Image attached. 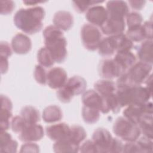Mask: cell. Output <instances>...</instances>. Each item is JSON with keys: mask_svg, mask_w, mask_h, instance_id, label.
<instances>
[{"mask_svg": "<svg viewBox=\"0 0 153 153\" xmlns=\"http://www.w3.org/2000/svg\"><path fill=\"white\" fill-rule=\"evenodd\" d=\"M125 19L108 17L106 22L100 27L102 33L107 36L123 33L126 29Z\"/></svg>", "mask_w": 153, "mask_h": 153, "instance_id": "cell-14", "label": "cell"}, {"mask_svg": "<svg viewBox=\"0 0 153 153\" xmlns=\"http://www.w3.org/2000/svg\"><path fill=\"white\" fill-rule=\"evenodd\" d=\"M141 152H151L152 151V139L148 138L145 136L139 137L136 140Z\"/></svg>", "mask_w": 153, "mask_h": 153, "instance_id": "cell-39", "label": "cell"}, {"mask_svg": "<svg viewBox=\"0 0 153 153\" xmlns=\"http://www.w3.org/2000/svg\"><path fill=\"white\" fill-rule=\"evenodd\" d=\"M125 20L128 29H130L140 26L143 22V17L136 11H131L127 14Z\"/></svg>", "mask_w": 153, "mask_h": 153, "instance_id": "cell-35", "label": "cell"}, {"mask_svg": "<svg viewBox=\"0 0 153 153\" xmlns=\"http://www.w3.org/2000/svg\"><path fill=\"white\" fill-rule=\"evenodd\" d=\"M152 65L136 62L126 72L120 76L117 81V87L142 85L144 84L148 77L152 74Z\"/></svg>", "mask_w": 153, "mask_h": 153, "instance_id": "cell-3", "label": "cell"}, {"mask_svg": "<svg viewBox=\"0 0 153 153\" xmlns=\"http://www.w3.org/2000/svg\"><path fill=\"white\" fill-rule=\"evenodd\" d=\"M45 14L44 8L41 6L21 8L15 13L14 23L23 32L29 35L35 34L42 28Z\"/></svg>", "mask_w": 153, "mask_h": 153, "instance_id": "cell-1", "label": "cell"}, {"mask_svg": "<svg viewBox=\"0 0 153 153\" xmlns=\"http://www.w3.org/2000/svg\"><path fill=\"white\" fill-rule=\"evenodd\" d=\"M0 62H1V74H4L6 73L8 69V60L7 58L0 57Z\"/></svg>", "mask_w": 153, "mask_h": 153, "instance_id": "cell-48", "label": "cell"}, {"mask_svg": "<svg viewBox=\"0 0 153 153\" xmlns=\"http://www.w3.org/2000/svg\"><path fill=\"white\" fill-rule=\"evenodd\" d=\"M115 93L121 108L131 104L146 103L152 97V93L142 85L117 88Z\"/></svg>", "mask_w": 153, "mask_h": 153, "instance_id": "cell-4", "label": "cell"}, {"mask_svg": "<svg viewBox=\"0 0 153 153\" xmlns=\"http://www.w3.org/2000/svg\"><path fill=\"white\" fill-rule=\"evenodd\" d=\"M114 59L120 65L125 72L136 62V57L131 50L117 52Z\"/></svg>", "mask_w": 153, "mask_h": 153, "instance_id": "cell-24", "label": "cell"}, {"mask_svg": "<svg viewBox=\"0 0 153 153\" xmlns=\"http://www.w3.org/2000/svg\"><path fill=\"white\" fill-rule=\"evenodd\" d=\"M125 153H135V152H141V150L136 142V141L133 142H126L124 144L123 152Z\"/></svg>", "mask_w": 153, "mask_h": 153, "instance_id": "cell-44", "label": "cell"}, {"mask_svg": "<svg viewBox=\"0 0 153 153\" xmlns=\"http://www.w3.org/2000/svg\"><path fill=\"white\" fill-rule=\"evenodd\" d=\"M79 152L82 153H96L98 152L97 148L92 140H87L79 146Z\"/></svg>", "mask_w": 153, "mask_h": 153, "instance_id": "cell-40", "label": "cell"}, {"mask_svg": "<svg viewBox=\"0 0 153 153\" xmlns=\"http://www.w3.org/2000/svg\"><path fill=\"white\" fill-rule=\"evenodd\" d=\"M55 26L62 31L69 30L74 23V17L72 14L66 11H59L56 12L53 19Z\"/></svg>", "mask_w": 153, "mask_h": 153, "instance_id": "cell-20", "label": "cell"}, {"mask_svg": "<svg viewBox=\"0 0 153 153\" xmlns=\"http://www.w3.org/2000/svg\"><path fill=\"white\" fill-rule=\"evenodd\" d=\"M82 103L84 106L96 109L105 114L104 99L94 90H88L83 93Z\"/></svg>", "mask_w": 153, "mask_h": 153, "instance_id": "cell-15", "label": "cell"}, {"mask_svg": "<svg viewBox=\"0 0 153 153\" xmlns=\"http://www.w3.org/2000/svg\"><path fill=\"white\" fill-rule=\"evenodd\" d=\"M108 17L126 19L129 13V8L126 2L124 1H109L106 5Z\"/></svg>", "mask_w": 153, "mask_h": 153, "instance_id": "cell-18", "label": "cell"}, {"mask_svg": "<svg viewBox=\"0 0 153 153\" xmlns=\"http://www.w3.org/2000/svg\"><path fill=\"white\" fill-rule=\"evenodd\" d=\"M56 94L59 100L63 103H69L73 98V96L66 89L64 85L57 90Z\"/></svg>", "mask_w": 153, "mask_h": 153, "instance_id": "cell-41", "label": "cell"}, {"mask_svg": "<svg viewBox=\"0 0 153 153\" xmlns=\"http://www.w3.org/2000/svg\"><path fill=\"white\" fill-rule=\"evenodd\" d=\"M37 60L39 62V65L47 68L52 67L55 63L50 51L45 46L41 47L38 50L37 53Z\"/></svg>", "mask_w": 153, "mask_h": 153, "instance_id": "cell-31", "label": "cell"}, {"mask_svg": "<svg viewBox=\"0 0 153 153\" xmlns=\"http://www.w3.org/2000/svg\"><path fill=\"white\" fill-rule=\"evenodd\" d=\"M20 115L28 124H36L40 121V114L38 110L31 106L23 107L21 109Z\"/></svg>", "mask_w": 153, "mask_h": 153, "instance_id": "cell-30", "label": "cell"}, {"mask_svg": "<svg viewBox=\"0 0 153 153\" xmlns=\"http://www.w3.org/2000/svg\"><path fill=\"white\" fill-rule=\"evenodd\" d=\"M124 144L122 141L117 137H114L109 153H119L123 152Z\"/></svg>", "mask_w": 153, "mask_h": 153, "instance_id": "cell-43", "label": "cell"}, {"mask_svg": "<svg viewBox=\"0 0 153 153\" xmlns=\"http://www.w3.org/2000/svg\"><path fill=\"white\" fill-rule=\"evenodd\" d=\"M126 35L133 42L152 39V22L146 21L137 27L127 29Z\"/></svg>", "mask_w": 153, "mask_h": 153, "instance_id": "cell-9", "label": "cell"}, {"mask_svg": "<svg viewBox=\"0 0 153 153\" xmlns=\"http://www.w3.org/2000/svg\"><path fill=\"white\" fill-rule=\"evenodd\" d=\"M23 4H25L27 6H35L36 4H39V3H42V2H44V1H23Z\"/></svg>", "mask_w": 153, "mask_h": 153, "instance_id": "cell-49", "label": "cell"}, {"mask_svg": "<svg viewBox=\"0 0 153 153\" xmlns=\"http://www.w3.org/2000/svg\"><path fill=\"white\" fill-rule=\"evenodd\" d=\"M101 30L90 23L84 24L81 30V38L84 47L89 51H95L102 39Z\"/></svg>", "mask_w": 153, "mask_h": 153, "instance_id": "cell-6", "label": "cell"}, {"mask_svg": "<svg viewBox=\"0 0 153 153\" xmlns=\"http://www.w3.org/2000/svg\"><path fill=\"white\" fill-rule=\"evenodd\" d=\"M87 137V133L85 129L80 126L73 125L70 127L68 138L76 145H80Z\"/></svg>", "mask_w": 153, "mask_h": 153, "instance_id": "cell-32", "label": "cell"}, {"mask_svg": "<svg viewBox=\"0 0 153 153\" xmlns=\"http://www.w3.org/2000/svg\"><path fill=\"white\" fill-rule=\"evenodd\" d=\"M44 136L42 126L36 124H28L19 134V139L23 142H34L40 140Z\"/></svg>", "mask_w": 153, "mask_h": 153, "instance_id": "cell-13", "label": "cell"}, {"mask_svg": "<svg viewBox=\"0 0 153 153\" xmlns=\"http://www.w3.org/2000/svg\"><path fill=\"white\" fill-rule=\"evenodd\" d=\"M70 127L65 123L52 124L46 127L47 136L53 141H58L68 137Z\"/></svg>", "mask_w": 153, "mask_h": 153, "instance_id": "cell-19", "label": "cell"}, {"mask_svg": "<svg viewBox=\"0 0 153 153\" xmlns=\"http://www.w3.org/2000/svg\"><path fill=\"white\" fill-rule=\"evenodd\" d=\"M42 119L47 123H54L60 121L63 117L61 108L56 105L46 107L42 112Z\"/></svg>", "mask_w": 153, "mask_h": 153, "instance_id": "cell-27", "label": "cell"}, {"mask_svg": "<svg viewBox=\"0 0 153 153\" xmlns=\"http://www.w3.org/2000/svg\"><path fill=\"white\" fill-rule=\"evenodd\" d=\"M145 1H128L129 5L134 10H141L145 6Z\"/></svg>", "mask_w": 153, "mask_h": 153, "instance_id": "cell-47", "label": "cell"}, {"mask_svg": "<svg viewBox=\"0 0 153 153\" xmlns=\"http://www.w3.org/2000/svg\"><path fill=\"white\" fill-rule=\"evenodd\" d=\"M111 133L104 128H98L93 133L92 140L96 145L98 152H109V149L113 140Z\"/></svg>", "mask_w": 153, "mask_h": 153, "instance_id": "cell-10", "label": "cell"}, {"mask_svg": "<svg viewBox=\"0 0 153 153\" xmlns=\"http://www.w3.org/2000/svg\"><path fill=\"white\" fill-rule=\"evenodd\" d=\"M45 47L50 51L55 62L61 63L67 57V41L63 31L54 25L47 26L43 31Z\"/></svg>", "mask_w": 153, "mask_h": 153, "instance_id": "cell-2", "label": "cell"}, {"mask_svg": "<svg viewBox=\"0 0 153 153\" xmlns=\"http://www.w3.org/2000/svg\"><path fill=\"white\" fill-rule=\"evenodd\" d=\"M100 111L96 109L83 105L82 107V117L85 123L93 124L100 118Z\"/></svg>", "mask_w": 153, "mask_h": 153, "instance_id": "cell-33", "label": "cell"}, {"mask_svg": "<svg viewBox=\"0 0 153 153\" xmlns=\"http://www.w3.org/2000/svg\"><path fill=\"white\" fill-rule=\"evenodd\" d=\"M20 152H39V146L33 142H25L20 148Z\"/></svg>", "mask_w": 153, "mask_h": 153, "instance_id": "cell-45", "label": "cell"}, {"mask_svg": "<svg viewBox=\"0 0 153 153\" xmlns=\"http://www.w3.org/2000/svg\"><path fill=\"white\" fill-rule=\"evenodd\" d=\"M18 143L13 139L11 135L7 131H1L0 151L3 152H16Z\"/></svg>", "mask_w": 153, "mask_h": 153, "instance_id": "cell-25", "label": "cell"}, {"mask_svg": "<svg viewBox=\"0 0 153 153\" xmlns=\"http://www.w3.org/2000/svg\"><path fill=\"white\" fill-rule=\"evenodd\" d=\"M123 117L137 124L145 114H152V103L147 102L144 103H134L126 106L123 111Z\"/></svg>", "mask_w": 153, "mask_h": 153, "instance_id": "cell-7", "label": "cell"}, {"mask_svg": "<svg viewBox=\"0 0 153 153\" xmlns=\"http://www.w3.org/2000/svg\"><path fill=\"white\" fill-rule=\"evenodd\" d=\"M114 38L116 42L117 52L131 50L133 48V42L124 33L114 35Z\"/></svg>", "mask_w": 153, "mask_h": 153, "instance_id": "cell-34", "label": "cell"}, {"mask_svg": "<svg viewBox=\"0 0 153 153\" xmlns=\"http://www.w3.org/2000/svg\"><path fill=\"white\" fill-rule=\"evenodd\" d=\"M141 134L148 138H153L152 114H145L137 123Z\"/></svg>", "mask_w": 153, "mask_h": 153, "instance_id": "cell-29", "label": "cell"}, {"mask_svg": "<svg viewBox=\"0 0 153 153\" xmlns=\"http://www.w3.org/2000/svg\"><path fill=\"white\" fill-rule=\"evenodd\" d=\"M152 39H146L141 42L137 50L139 61L152 65Z\"/></svg>", "mask_w": 153, "mask_h": 153, "instance_id": "cell-22", "label": "cell"}, {"mask_svg": "<svg viewBox=\"0 0 153 153\" xmlns=\"http://www.w3.org/2000/svg\"><path fill=\"white\" fill-rule=\"evenodd\" d=\"M0 50V57L8 59V57H10L13 53V49L11 46H10L8 42L5 41H2L1 42Z\"/></svg>", "mask_w": 153, "mask_h": 153, "instance_id": "cell-46", "label": "cell"}, {"mask_svg": "<svg viewBox=\"0 0 153 153\" xmlns=\"http://www.w3.org/2000/svg\"><path fill=\"white\" fill-rule=\"evenodd\" d=\"M15 8V3L13 1H1V14L8 15L11 14Z\"/></svg>", "mask_w": 153, "mask_h": 153, "instance_id": "cell-42", "label": "cell"}, {"mask_svg": "<svg viewBox=\"0 0 153 153\" xmlns=\"http://www.w3.org/2000/svg\"><path fill=\"white\" fill-rule=\"evenodd\" d=\"M64 87L74 97L85 91L87 82L82 76H73L68 79Z\"/></svg>", "mask_w": 153, "mask_h": 153, "instance_id": "cell-21", "label": "cell"}, {"mask_svg": "<svg viewBox=\"0 0 153 153\" xmlns=\"http://www.w3.org/2000/svg\"><path fill=\"white\" fill-rule=\"evenodd\" d=\"M103 1H73V6L75 10L79 13L86 12L91 7L103 2Z\"/></svg>", "mask_w": 153, "mask_h": 153, "instance_id": "cell-37", "label": "cell"}, {"mask_svg": "<svg viewBox=\"0 0 153 153\" xmlns=\"http://www.w3.org/2000/svg\"><path fill=\"white\" fill-rule=\"evenodd\" d=\"M68 75L65 70L60 67L51 68L47 72V84L52 89H59L65 85L68 81Z\"/></svg>", "mask_w": 153, "mask_h": 153, "instance_id": "cell-12", "label": "cell"}, {"mask_svg": "<svg viewBox=\"0 0 153 153\" xmlns=\"http://www.w3.org/2000/svg\"><path fill=\"white\" fill-rule=\"evenodd\" d=\"M85 18L90 24L101 27L108 18V13L105 7L100 5H94L88 9Z\"/></svg>", "mask_w": 153, "mask_h": 153, "instance_id": "cell-11", "label": "cell"}, {"mask_svg": "<svg viewBox=\"0 0 153 153\" xmlns=\"http://www.w3.org/2000/svg\"><path fill=\"white\" fill-rule=\"evenodd\" d=\"M47 72L44 67L40 65H36L33 72L35 81L41 85H45L47 81Z\"/></svg>", "mask_w": 153, "mask_h": 153, "instance_id": "cell-36", "label": "cell"}, {"mask_svg": "<svg viewBox=\"0 0 153 153\" xmlns=\"http://www.w3.org/2000/svg\"><path fill=\"white\" fill-rule=\"evenodd\" d=\"M97 49L99 54L103 57H109L116 53L117 45L114 36L102 38Z\"/></svg>", "mask_w": 153, "mask_h": 153, "instance_id": "cell-23", "label": "cell"}, {"mask_svg": "<svg viewBox=\"0 0 153 153\" xmlns=\"http://www.w3.org/2000/svg\"><path fill=\"white\" fill-rule=\"evenodd\" d=\"M98 72L102 78L107 79L118 78L125 72L114 58L102 60L99 65Z\"/></svg>", "mask_w": 153, "mask_h": 153, "instance_id": "cell-8", "label": "cell"}, {"mask_svg": "<svg viewBox=\"0 0 153 153\" xmlns=\"http://www.w3.org/2000/svg\"><path fill=\"white\" fill-rule=\"evenodd\" d=\"M13 51L17 54L28 53L32 48V41L29 36L22 33H17L11 40Z\"/></svg>", "mask_w": 153, "mask_h": 153, "instance_id": "cell-17", "label": "cell"}, {"mask_svg": "<svg viewBox=\"0 0 153 153\" xmlns=\"http://www.w3.org/2000/svg\"><path fill=\"white\" fill-rule=\"evenodd\" d=\"M1 131H7L11 126L13 104L9 97L5 95L1 96Z\"/></svg>", "mask_w": 153, "mask_h": 153, "instance_id": "cell-16", "label": "cell"}, {"mask_svg": "<svg viewBox=\"0 0 153 153\" xmlns=\"http://www.w3.org/2000/svg\"><path fill=\"white\" fill-rule=\"evenodd\" d=\"M79 146L66 137L56 141L53 148L55 152H78L79 151Z\"/></svg>", "mask_w": 153, "mask_h": 153, "instance_id": "cell-28", "label": "cell"}, {"mask_svg": "<svg viewBox=\"0 0 153 153\" xmlns=\"http://www.w3.org/2000/svg\"><path fill=\"white\" fill-rule=\"evenodd\" d=\"M28 123L21 116L17 115L13 118L11 121V127L12 130L16 133H20L26 127Z\"/></svg>", "mask_w": 153, "mask_h": 153, "instance_id": "cell-38", "label": "cell"}, {"mask_svg": "<svg viewBox=\"0 0 153 153\" xmlns=\"http://www.w3.org/2000/svg\"><path fill=\"white\" fill-rule=\"evenodd\" d=\"M113 132L117 137L125 142L136 141L141 134L137 124L124 117H118L115 120L113 125Z\"/></svg>", "mask_w": 153, "mask_h": 153, "instance_id": "cell-5", "label": "cell"}, {"mask_svg": "<svg viewBox=\"0 0 153 153\" xmlns=\"http://www.w3.org/2000/svg\"><path fill=\"white\" fill-rule=\"evenodd\" d=\"M94 90L102 97H106L115 93L117 87L115 84L111 79H103L97 81L94 84Z\"/></svg>", "mask_w": 153, "mask_h": 153, "instance_id": "cell-26", "label": "cell"}]
</instances>
